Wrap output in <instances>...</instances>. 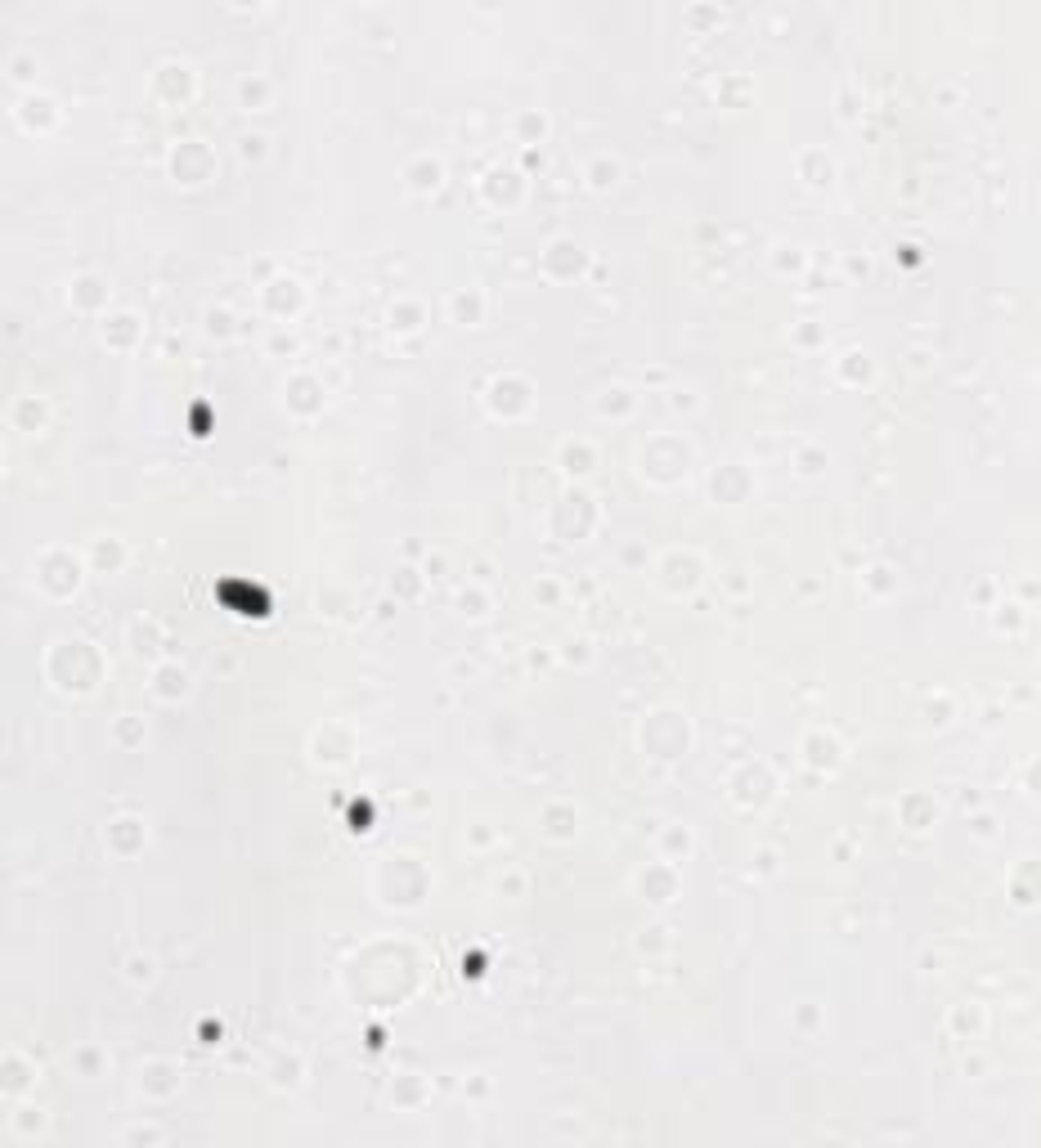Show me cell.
I'll return each instance as SVG.
<instances>
[{
  "mask_svg": "<svg viewBox=\"0 0 1041 1148\" xmlns=\"http://www.w3.org/2000/svg\"><path fill=\"white\" fill-rule=\"evenodd\" d=\"M221 597L238 610H248V615H270V597L251 584H221Z\"/></svg>",
  "mask_w": 1041,
  "mask_h": 1148,
  "instance_id": "obj_1",
  "label": "cell"
}]
</instances>
